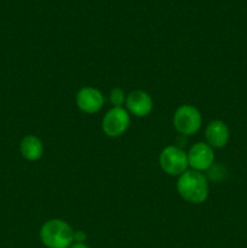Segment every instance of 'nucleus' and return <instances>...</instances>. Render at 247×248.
Masks as SVG:
<instances>
[{
  "mask_svg": "<svg viewBox=\"0 0 247 248\" xmlns=\"http://www.w3.org/2000/svg\"><path fill=\"white\" fill-rule=\"evenodd\" d=\"M159 164L165 173L172 177H179L188 171V154L182 148L169 145L160 153Z\"/></svg>",
  "mask_w": 247,
  "mask_h": 248,
  "instance_id": "nucleus-4",
  "label": "nucleus"
},
{
  "mask_svg": "<svg viewBox=\"0 0 247 248\" xmlns=\"http://www.w3.org/2000/svg\"><path fill=\"white\" fill-rule=\"evenodd\" d=\"M177 191L184 201L193 205L203 203L208 198L210 186L208 181L201 172L188 170L177 181Z\"/></svg>",
  "mask_w": 247,
  "mask_h": 248,
  "instance_id": "nucleus-1",
  "label": "nucleus"
},
{
  "mask_svg": "<svg viewBox=\"0 0 247 248\" xmlns=\"http://www.w3.org/2000/svg\"><path fill=\"white\" fill-rule=\"evenodd\" d=\"M40 240L47 248H69L74 244V230L65 220L53 218L40 228Z\"/></svg>",
  "mask_w": 247,
  "mask_h": 248,
  "instance_id": "nucleus-2",
  "label": "nucleus"
},
{
  "mask_svg": "<svg viewBox=\"0 0 247 248\" xmlns=\"http://www.w3.org/2000/svg\"><path fill=\"white\" fill-rule=\"evenodd\" d=\"M131 118L124 107H113L109 109L102 120V131L110 138H118L127 131Z\"/></svg>",
  "mask_w": 247,
  "mask_h": 248,
  "instance_id": "nucleus-5",
  "label": "nucleus"
},
{
  "mask_svg": "<svg viewBox=\"0 0 247 248\" xmlns=\"http://www.w3.org/2000/svg\"><path fill=\"white\" fill-rule=\"evenodd\" d=\"M206 143L213 149H222L227 147L230 140V130L222 120H213L205 128Z\"/></svg>",
  "mask_w": 247,
  "mask_h": 248,
  "instance_id": "nucleus-9",
  "label": "nucleus"
},
{
  "mask_svg": "<svg viewBox=\"0 0 247 248\" xmlns=\"http://www.w3.org/2000/svg\"><path fill=\"white\" fill-rule=\"evenodd\" d=\"M69 248H90L86 244H80V242H74Z\"/></svg>",
  "mask_w": 247,
  "mask_h": 248,
  "instance_id": "nucleus-13",
  "label": "nucleus"
},
{
  "mask_svg": "<svg viewBox=\"0 0 247 248\" xmlns=\"http://www.w3.org/2000/svg\"><path fill=\"white\" fill-rule=\"evenodd\" d=\"M104 96L98 89L91 86H85L77 91L75 96V103L80 111L85 114H96L103 108Z\"/></svg>",
  "mask_w": 247,
  "mask_h": 248,
  "instance_id": "nucleus-6",
  "label": "nucleus"
},
{
  "mask_svg": "<svg viewBox=\"0 0 247 248\" xmlns=\"http://www.w3.org/2000/svg\"><path fill=\"white\" fill-rule=\"evenodd\" d=\"M86 241V234L81 230H77L74 232V242H80V244H85Z\"/></svg>",
  "mask_w": 247,
  "mask_h": 248,
  "instance_id": "nucleus-12",
  "label": "nucleus"
},
{
  "mask_svg": "<svg viewBox=\"0 0 247 248\" xmlns=\"http://www.w3.org/2000/svg\"><path fill=\"white\" fill-rule=\"evenodd\" d=\"M109 101L113 107H123L126 102V94L124 90L120 87H115L111 90L109 93Z\"/></svg>",
  "mask_w": 247,
  "mask_h": 248,
  "instance_id": "nucleus-11",
  "label": "nucleus"
},
{
  "mask_svg": "<svg viewBox=\"0 0 247 248\" xmlns=\"http://www.w3.org/2000/svg\"><path fill=\"white\" fill-rule=\"evenodd\" d=\"M126 110L136 118H145L154 108L153 98L143 90H135L126 96Z\"/></svg>",
  "mask_w": 247,
  "mask_h": 248,
  "instance_id": "nucleus-8",
  "label": "nucleus"
},
{
  "mask_svg": "<svg viewBox=\"0 0 247 248\" xmlns=\"http://www.w3.org/2000/svg\"><path fill=\"white\" fill-rule=\"evenodd\" d=\"M173 126L181 136H193L200 131L202 125V115L196 107L183 104L176 109L173 114Z\"/></svg>",
  "mask_w": 247,
  "mask_h": 248,
  "instance_id": "nucleus-3",
  "label": "nucleus"
},
{
  "mask_svg": "<svg viewBox=\"0 0 247 248\" xmlns=\"http://www.w3.org/2000/svg\"><path fill=\"white\" fill-rule=\"evenodd\" d=\"M19 152L27 161H38L44 155V144L36 136L27 135L19 143Z\"/></svg>",
  "mask_w": 247,
  "mask_h": 248,
  "instance_id": "nucleus-10",
  "label": "nucleus"
},
{
  "mask_svg": "<svg viewBox=\"0 0 247 248\" xmlns=\"http://www.w3.org/2000/svg\"><path fill=\"white\" fill-rule=\"evenodd\" d=\"M186 154H188L189 167H191V170L194 171H206V170L211 169L215 162L213 148L205 142H198L193 144Z\"/></svg>",
  "mask_w": 247,
  "mask_h": 248,
  "instance_id": "nucleus-7",
  "label": "nucleus"
}]
</instances>
